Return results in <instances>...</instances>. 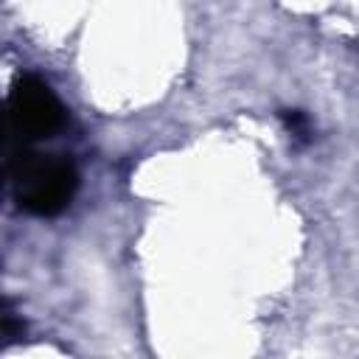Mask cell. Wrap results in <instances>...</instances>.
Masks as SVG:
<instances>
[{
  "label": "cell",
  "mask_w": 359,
  "mask_h": 359,
  "mask_svg": "<svg viewBox=\"0 0 359 359\" xmlns=\"http://www.w3.org/2000/svg\"><path fill=\"white\" fill-rule=\"evenodd\" d=\"M6 115L11 135L20 140H42L53 137L65 126L67 109L48 81L39 76H20L8 90Z\"/></svg>",
  "instance_id": "obj_2"
},
{
  "label": "cell",
  "mask_w": 359,
  "mask_h": 359,
  "mask_svg": "<svg viewBox=\"0 0 359 359\" xmlns=\"http://www.w3.org/2000/svg\"><path fill=\"white\" fill-rule=\"evenodd\" d=\"M283 121H286V126H289L292 135H297V137H306L309 135V121H306L303 112H283Z\"/></svg>",
  "instance_id": "obj_4"
},
{
  "label": "cell",
  "mask_w": 359,
  "mask_h": 359,
  "mask_svg": "<svg viewBox=\"0 0 359 359\" xmlns=\"http://www.w3.org/2000/svg\"><path fill=\"white\" fill-rule=\"evenodd\" d=\"M3 337H6V339H3V345H11L14 339H20V337H22V323L17 320V314L11 311V306H8V303L3 306Z\"/></svg>",
  "instance_id": "obj_3"
},
{
  "label": "cell",
  "mask_w": 359,
  "mask_h": 359,
  "mask_svg": "<svg viewBox=\"0 0 359 359\" xmlns=\"http://www.w3.org/2000/svg\"><path fill=\"white\" fill-rule=\"evenodd\" d=\"M8 182L25 213L59 216L79 188V171L62 154H42L22 146L8 157Z\"/></svg>",
  "instance_id": "obj_1"
}]
</instances>
